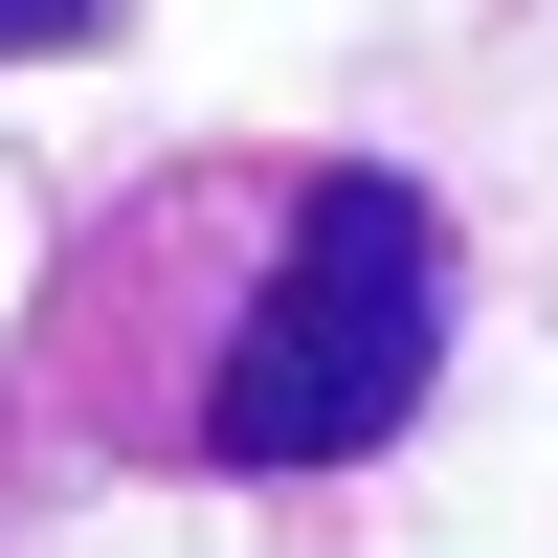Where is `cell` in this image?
Returning a JSON list of instances; mask_svg holds the SVG:
<instances>
[{
    "label": "cell",
    "instance_id": "cell-1",
    "mask_svg": "<svg viewBox=\"0 0 558 558\" xmlns=\"http://www.w3.org/2000/svg\"><path fill=\"white\" fill-rule=\"evenodd\" d=\"M447 380V202L402 157H157L23 313L68 470H357Z\"/></svg>",
    "mask_w": 558,
    "mask_h": 558
},
{
    "label": "cell",
    "instance_id": "cell-2",
    "mask_svg": "<svg viewBox=\"0 0 558 558\" xmlns=\"http://www.w3.org/2000/svg\"><path fill=\"white\" fill-rule=\"evenodd\" d=\"M112 0H0V68H45V45H89Z\"/></svg>",
    "mask_w": 558,
    "mask_h": 558
}]
</instances>
